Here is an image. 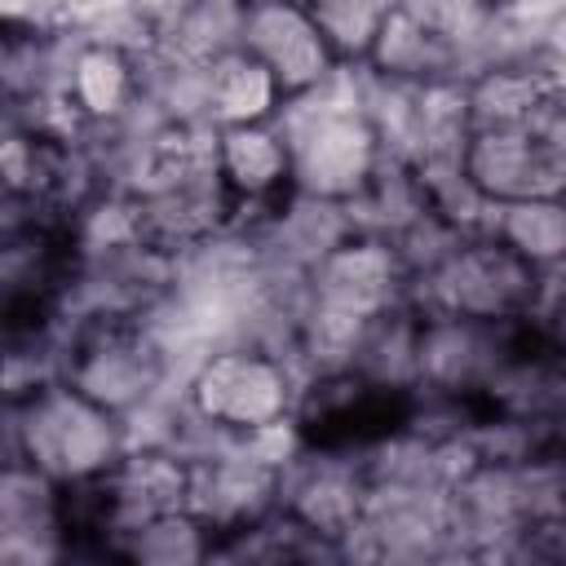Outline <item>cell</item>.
Here are the masks:
<instances>
[{
  "label": "cell",
  "mask_w": 566,
  "mask_h": 566,
  "mask_svg": "<svg viewBox=\"0 0 566 566\" xmlns=\"http://www.w3.org/2000/svg\"><path fill=\"white\" fill-rule=\"evenodd\" d=\"M363 71L371 80H385V84H438V80L469 75L464 57L424 18H416L402 4L394 9V18L385 22V31L376 35Z\"/></svg>",
  "instance_id": "obj_18"
},
{
  "label": "cell",
  "mask_w": 566,
  "mask_h": 566,
  "mask_svg": "<svg viewBox=\"0 0 566 566\" xmlns=\"http://www.w3.org/2000/svg\"><path fill=\"white\" fill-rule=\"evenodd\" d=\"M168 371L172 354L137 305L88 301L57 332V376L124 420L159 402Z\"/></svg>",
  "instance_id": "obj_2"
},
{
  "label": "cell",
  "mask_w": 566,
  "mask_h": 566,
  "mask_svg": "<svg viewBox=\"0 0 566 566\" xmlns=\"http://www.w3.org/2000/svg\"><path fill=\"white\" fill-rule=\"evenodd\" d=\"M4 420V455L66 491L93 486L133 442L124 416L93 402L62 376H44L31 389L9 394Z\"/></svg>",
  "instance_id": "obj_3"
},
{
  "label": "cell",
  "mask_w": 566,
  "mask_h": 566,
  "mask_svg": "<svg viewBox=\"0 0 566 566\" xmlns=\"http://www.w3.org/2000/svg\"><path fill=\"white\" fill-rule=\"evenodd\" d=\"M217 168L226 190L234 195L243 226L256 212H270L274 203H283L292 195V150L283 137V124H243V128H221V146H217ZM239 226V230H243Z\"/></svg>",
  "instance_id": "obj_16"
},
{
  "label": "cell",
  "mask_w": 566,
  "mask_h": 566,
  "mask_svg": "<svg viewBox=\"0 0 566 566\" xmlns=\"http://www.w3.org/2000/svg\"><path fill=\"white\" fill-rule=\"evenodd\" d=\"M495 4H500L495 57L548 49V40L566 27V0H495Z\"/></svg>",
  "instance_id": "obj_23"
},
{
  "label": "cell",
  "mask_w": 566,
  "mask_h": 566,
  "mask_svg": "<svg viewBox=\"0 0 566 566\" xmlns=\"http://www.w3.org/2000/svg\"><path fill=\"white\" fill-rule=\"evenodd\" d=\"M71 491L35 473L31 464L4 455L0 473V562L31 566V562H53L71 553Z\"/></svg>",
  "instance_id": "obj_13"
},
{
  "label": "cell",
  "mask_w": 566,
  "mask_h": 566,
  "mask_svg": "<svg viewBox=\"0 0 566 566\" xmlns=\"http://www.w3.org/2000/svg\"><path fill=\"white\" fill-rule=\"evenodd\" d=\"M464 177L491 208L557 195L539 128H473L464 146Z\"/></svg>",
  "instance_id": "obj_15"
},
{
  "label": "cell",
  "mask_w": 566,
  "mask_h": 566,
  "mask_svg": "<svg viewBox=\"0 0 566 566\" xmlns=\"http://www.w3.org/2000/svg\"><path fill=\"white\" fill-rule=\"evenodd\" d=\"M217 544L221 539L203 517H195L190 509H177V513H164L155 522L124 531L111 544V553L137 566H195V562H212Z\"/></svg>",
  "instance_id": "obj_20"
},
{
  "label": "cell",
  "mask_w": 566,
  "mask_h": 566,
  "mask_svg": "<svg viewBox=\"0 0 566 566\" xmlns=\"http://www.w3.org/2000/svg\"><path fill=\"white\" fill-rule=\"evenodd\" d=\"M199 0H128V13H133V22H137V31L146 35V49H155V44H164L172 31H177V22L195 9Z\"/></svg>",
  "instance_id": "obj_24"
},
{
  "label": "cell",
  "mask_w": 566,
  "mask_h": 566,
  "mask_svg": "<svg viewBox=\"0 0 566 566\" xmlns=\"http://www.w3.org/2000/svg\"><path fill=\"white\" fill-rule=\"evenodd\" d=\"M371 495V469L363 451H332L305 447L283 469V500L279 513L292 517L310 539L345 557V544L358 535Z\"/></svg>",
  "instance_id": "obj_7"
},
{
  "label": "cell",
  "mask_w": 566,
  "mask_h": 566,
  "mask_svg": "<svg viewBox=\"0 0 566 566\" xmlns=\"http://www.w3.org/2000/svg\"><path fill=\"white\" fill-rule=\"evenodd\" d=\"M491 230L535 270L553 274L566 270V199L562 195H535L517 199L491 212Z\"/></svg>",
  "instance_id": "obj_21"
},
{
  "label": "cell",
  "mask_w": 566,
  "mask_h": 566,
  "mask_svg": "<svg viewBox=\"0 0 566 566\" xmlns=\"http://www.w3.org/2000/svg\"><path fill=\"white\" fill-rule=\"evenodd\" d=\"M287 106L274 75L239 44L199 66V115L217 128H243V124H270Z\"/></svg>",
  "instance_id": "obj_17"
},
{
  "label": "cell",
  "mask_w": 566,
  "mask_h": 566,
  "mask_svg": "<svg viewBox=\"0 0 566 566\" xmlns=\"http://www.w3.org/2000/svg\"><path fill=\"white\" fill-rule=\"evenodd\" d=\"M279 124L292 150V190L310 199L354 208L389 159L385 137L367 111L363 66H345L327 88L287 102Z\"/></svg>",
  "instance_id": "obj_1"
},
{
  "label": "cell",
  "mask_w": 566,
  "mask_h": 566,
  "mask_svg": "<svg viewBox=\"0 0 566 566\" xmlns=\"http://www.w3.org/2000/svg\"><path fill=\"white\" fill-rule=\"evenodd\" d=\"M544 270L522 261L491 226L460 234L438 265L411 283L420 314H460L478 323H526L544 305Z\"/></svg>",
  "instance_id": "obj_5"
},
{
  "label": "cell",
  "mask_w": 566,
  "mask_h": 566,
  "mask_svg": "<svg viewBox=\"0 0 566 566\" xmlns=\"http://www.w3.org/2000/svg\"><path fill=\"white\" fill-rule=\"evenodd\" d=\"M243 49L274 75L287 102H301L318 88H327L345 62L310 18L301 0H265L248 4L243 13Z\"/></svg>",
  "instance_id": "obj_12"
},
{
  "label": "cell",
  "mask_w": 566,
  "mask_h": 566,
  "mask_svg": "<svg viewBox=\"0 0 566 566\" xmlns=\"http://www.w3.org/2000/svg\"><path fill=\"white\" fill-rule=\"evenodd\" d=\"M57 93L80 128H124L150 97V53L124 40H84L57 75Z\"/></svg>",
  "instance_id": "obj_11"
},
{
  "label": "cell",
  "mask_w": 566,
  "mask_h": 566,
  "mask_svg": "<svg viewBox=\"0 0 566 566\" xmlns=\"http://www.w3.org/2000/svg\"><path fill=\"white\" fill-rule=\"evenodd\" d=\"M190 509V447L177 442H128V451L84 491H71L75 531H93L111 544L164 513Z\"/></svg>",
  "instance_id": "obj_6"
},
{
  "label": "cell",
  "mask_w": 566,
  "mask_h": 566,
  "mask_svg": "<svg viewBox=\"0 0 566 566\" xmlns=\"http://www.w3.org/2000/svg\"><path fill=\"white\" fill-rule=\"evenodd\" d=\"M243 4H265V0H243Z\"/></svg>",
  "instance_id": "obj_26"
},
{
  "label": "cell",
  "mask_w": 566,
  "mask_h": 566,
  "mask_svg": "<svg viewBox=\"0 0 566 566\" xmlns=\"http://www.w3.org/2000/svg\"><path fill=\"white\" fill-rule=\"evenodd\" d=\"M301 363L287 345L243 336L208 349L181 389V411L208 438H252L270 424L296 416L301 398Z\"/></svg>",
  "instance_id": "obj_4"
},
{
  "label": "cell",
  "mask_w": 566,
  "mask_h": 566,
  "mask_svg": "<svg viewBox=\"0 0 566 566\" xmlns=\"http://www.w3.org/2000/svg\"><path fill=\"white\" fill-rule=\"evenodd\" d=\"M349 367L380 389L416 394V385H420V310H416V301H402V305L367 318Z\"/></svg>",
  "instance_id": "obj_19"
},
{
  "label": "cell",
  "mask_w": 566,
  "mask_h": 566,
  "mask_svg": "<svg viewBox=\"0 0 566 566\" xmlns=\"http://www.w3.org/2000/svg\"><path fill=\"white\" fill-rule=\"evenodd\" d=\"M301 4L310 9V18L318 22V31L327 35V44L345 66L367 62L376 35L398 9V0H301Z\"/></svg>",
  "instance_id": "obj_22"
},
{
  "label": "cell",
  "mask_w": 566,
  "mask_h": 566,
  "mask_svg": "<svg viewBox=\"0 0 566 566\" xmlns=\"http://www.w3.org/2000/svg\"><path fill=\"white\" fill-rule=\"evenodd\" d=\"M473 128H544L557 115V71L548 49L486 57L464 75Z\"/></svg>",
  "instance_id": "obj_14"
},
{
  "label": "cell",
  "mask_w": 566,
  "mask_h": 566,
  "mask_svg": "<svg viewBox=\"0 0 566 566\" xmlns=\"http://www.w3.org/2000/svg\"><path fill=\"white\" fill-rule=\"evenodd\" d=\"M544 146H548V159H553V181H557V195L566 199V115H553L544 128Z\"/></svg>",
  "instance_id": "obj_25"
},
{
  "label": "cell",
  "mask_w": 566,
  "mask_h": 566,
  "mask_svg": "<svg viewBox=\"0 0 566 566\" xmlns=\"http://www.w3.org/2000/svg\"><path fill=\"white\" fill-rule=\"evenodd\" d=\"M522 323H478L460 314H420V385L416 394L486 402L504 354Z\"/></svg>",
  "instance_id": "obj_10"
},
{
  "label": "cell",
  "mask_w": 566,
  "mask_h": 566,
  "mask_svg": "<svg viewBox=\"0 0 566 566\" xmlns=\"http://www.w3.org/2000/svg\"><path fill=\"white\" fill-rule=\"evenodd\" d=\"M301 301L349 314V318H376L411 301V270L394 239L354 226L327 256H318L305 270Z\"/></svg>",
  "instance_id": "obj_9"
},
{
  "label": "cell",
  "mask_w": 566,
  "mask_h": 566,
  "mask_svg": "<svg viewBox=\"0 0 566 566\" xmlns=\"http://www.w3.org/2000/svg\"><path fill=\"white\" fill-rule=\"evenodd\" d=\"M283 469L261 460L239 438H208L190 447V513L203 517L217 539L243 535L279 513Z\"/></svg>",
  "instance_id": "obj_8"
}]
</instances>
